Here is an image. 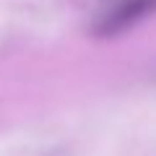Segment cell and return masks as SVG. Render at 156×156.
I'll use <instances>...</instances> for the list:
<instances>
[{
  "label": "cell",
  "mask_w": 156,
  "mask_h": 156,
  "mask_svg": "<svg viewBox=\"0 0 156 156\" xmlns=\"http://www.w3.org/2000/svg\"><path fill=\"white\" fill-rule=\"evenodd\" d=\"M156 5V0H128L122 8H117L115 13H112V21L115 23H125V21H133V18H138L140 13L151 11V8Z\"/></svg>",
  "instance_id": "1"
}]
</instances>
